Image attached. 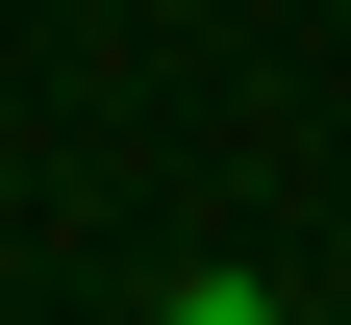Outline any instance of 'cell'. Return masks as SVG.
I'll list each match as a JSON object with an SVG mask.
<instances>
[{
  "mask_svg": "<svg viewBox=\"0 0 351 325\" xmlns=\"http://www.w3.org/2000/svg\"><path fill=\"white\" fill-rule=\"evenodd\" d=\"M151 325H301V300H276V275H251V250H201V275H176V300H151Z\"/></svg>",
  "mask_w": 351,
  "mask_h": 325,
  "instance_id": "6da1fadb",
  "label": "cell"
}]
</instances>
